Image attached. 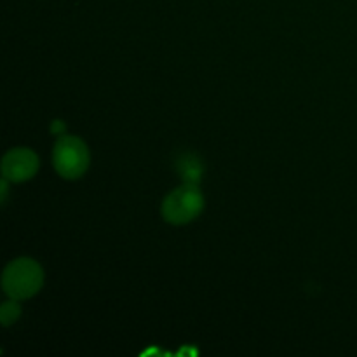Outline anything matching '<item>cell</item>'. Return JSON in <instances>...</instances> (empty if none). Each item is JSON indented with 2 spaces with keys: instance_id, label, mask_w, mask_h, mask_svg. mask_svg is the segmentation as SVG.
<instances>
[{
  "instance_id": "6da1fadb",
  "label": "cell",
  "mask_w": 357,
  "mask_h": 357,
  "mask_svg": "<svg viewBox=\"0 0 357 357\" xmlns=\"http://www.w3.org/2000/svg\"><path fill=\"white\" fill-rule=\"evenodd\" d=\"M42 284H44V271L31 258H16L3 271L2 288L9 298H31L40 291Z\"/></svg>"
},
{
  "instance_id": "7a4b0ae2",
  "label": "cell",
  "mask_w": 357,
  "mask_h": 357,
  "mask_svg": "<svg viewBox=\"0 0 357 357\" xmlns=\"http://www.w3.org/2000/svg\"><path fill=\"white\" fill-rule=\"evenodd\" d=\"M91 162L89 149L80 138L72 135L59 136L52 149V166L65 180L84 176Z\"/></svg>"
},
{
  "instance_id": "52a82bcc",
  "label": "cell",
  "mask_w": 357,
  "mask_h": 357,
  "mask_svg": "<svg viewBox=\"0 0 357 357\" xmlns=\"http://www.w3.org/2000/svg\"><path fill=\"white\" fill-rule=\"evenodd\" d=\"M66 126L63 124V121H54L51 126V132H56V135H65Z\"/></svg>"
},
{
  "instance_id": "277c9868",
  "label": "cell",
  "mask_w": 357,
  "mask_h": 357,
  "mask_svg": "<svg viewBox=\"0 0 357 357\" xmlns=\"http://www.w3.org/2000/svg\"><path fill=\"white\" fill-rule=\"evenodd\" d=\"M37 171V153L24 146L9 150L2 159V178H6L9 183H23V181L31 180Z\"/></svg>"
},
{
  "instance_id": "8992f818",
  "label": "cell",
  "mask_w": 357,
  "mask_h": 357,
  "mask_svg": "<svg viewBox=\"0 0 357 357\" xmlns=\"http://www.w3.org/2000/svg\"><path fill=\"white\" fill-rule=\"evenodd\" d=\"M20 300H7V302L2 303L0 307V321H2L3 326H10L13 323H16L21 316V307H20Z\"/></svg>"
},
{
  "instance_id": "3957f363",
  "label": "cell",
  "mask_w": 357,
  "mask_h": 357,
  "mask_svg": "<svg viewBox=\"0 0 357 357\" xmlns=\"http://www.w3.org/2000/svg\"><path fill=\"white\" fill-rule=\"evenodd\" d=\"M204 209V195L197 185L183 183L174 188L162 202V216L173 225H185L197 218Z\"/></svg>"
},
{
  "instance_id": "5b68a950",
  "label": "cell",
  "mask_w": 357,
  "mask_h": 357,
  "mask_svg": "<svg viewBox=\"0 0 357 357\" xmlns=\"http://www.w3.org/2000/svg\"><path fill=\"white\" fill-rule=\"evenodd\" d=\"M174 169L180 174L183 183L199 185L204 174V164L195 153H181L174 162Z\"/></svg>"
}]
</instances>
